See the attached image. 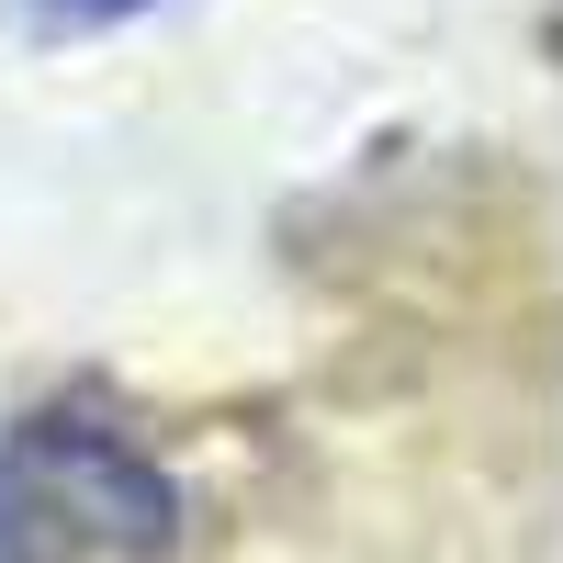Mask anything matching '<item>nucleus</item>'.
Masks as SVG:
<instances>
[{
  "label": "nucleus",
  "instance_id": "f03ea898",
  "mask_svg": "<svg viewBox=\"0 0 563 563\" xmlns=\"http://www.w3.org/2000/svg\"><path fill=\"white\" fill-rule=\"evenodd\" d=\"M45 23H124V12H147V0H34Z\"/></svg>",
  "mask_w": 563,
  "mask_h": 563
},
{
  "label": "nucleus",
  "instance_id": "7ed1b4c3",
  "mask_svg": "<svg viewBox=\"0 0 563 563\" xmlns=\"http://www.w3.org/2000/svg\"><path fill=\"white\" fill-rule=\"evenodd\" d=\"M0 563H23V519H12V496H0Z\"/></svg>",
  "mask_w": 563,
  "mask_h": 563
},
{
  "label": "nucleus",
  "instance_id": "f257e3e1",
  "mask_svg": "<svg viewBox=\"0 0 563 563\" xmlns=\"http://www.w3.org/2000/svg\"><path fill=\"white\" fill-rule=\"evenodd\" d=\"M34 474L68 496V519L113 530V541H135V552H158L169 519H180L169 474H158V462H135L113 429H90V417H45V429H34Z\"/></svg>",
  "mask_w": 563,
  "mask_h": 563
}]
</instances>
